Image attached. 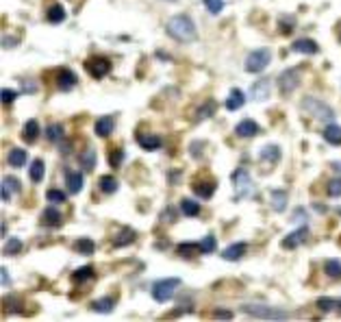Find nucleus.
<instances>
[{
    "label": "nucleus",
    "mask_w": 341,
    "mask_h": 322,
    "mask_svg": "<svg viewBox=\"0 0 341 322\" xmlns=\"http://www.w3.org/2000/svg\"><path fill=\"white\" fill-rule=\"evenodd\" d=\"M165 28H167V35H170L172 39L181 41V44H191V41L198 37V31H196L194 20H191L189 15H185V13L170 17Z\"/></svg>",
    "instance_id": "1"
},
{
    "label": "nucleus",
    "mask_w": 341,
    "mask_h": 322,
    "mask_svg": "<svg viewBox=\"0 0 341 322\" xmlns=\"http://www.w3.org/2000/svg\"><path fill=\"white\" fill-rule=\"evenodd\" d=\"M302 111H307L309 116H313L315 120H324V122H333L335 120V109L328 103L313 96H307L302 100Z\"/></svg>",
    "instance_id": "2"
},
{
    "label": "nucleus",
    "mask_w": 341,
    "mask_h": 322,
    "mask_svg": "<svg viewBox=\"0 0 341 322\" xmlns=\"http://www.w3.org/2000/svg\"><path fill=\"white\" fill-rule=\"evenodd\" d=\"M181 288V279H161V281H157L152 285V298L157 303H170L172 298H174V294H176V290Z\"/></svg>",
    "instance_id": "3"
},
{
    "label": "nucleus",
    "mask_w": 341,
    "mask_h": 322,
    "mask_svg": "<svg viewBox=\"0 0 341 322\" xmlns=\"http://www.w3.org/2000/svg\"><path fill=\"white\" fill-rule=\"evenodd\" d=\"M232 183H235V200L237 202L254 194V185H252V178H250L248 170L237 168L232 172Z\"/></svg>",
    "instance_id": "4"
},
{
    "label": "nucleus",
    "mask_w": 341,
    "mask_h": 322,
    "mask_svg": "<svg viewBox=\"0 0 341 322\" xmlns=\"http://www.w3.org/2000/svg\"><path fill=\"white\" fill-rule=\"evenodd\" d=\"M272 61V52L267 48H256L252 50L250 55L246 57V63H243V68H246V72H252V74H259L263 70L270 65Z\"/></svg>",
    "instance_id": "5"
},
{
    "label": "nucleus",
    "mask_w": 341,
    "mask_h": 322,
    "mask_svg": "<svg viewBox=\"0 0 341 322\" xmlns=\"http://www.w3.org/2000/svg\"><path fill=\"white\" fill-rule=\"evenodd\" d=\"M243 314L252 316V318H261V320H285L287 318V312L267 307V305H243Z\"/></svg>",
    "instance_id": "6"
},
{
    "label": "nucleus",
    "mask_w": 341,
    "mask_h": 322,
    "mask_svg": "<svg viewBox=\"0 0 341 322\" xmlns=\"http://www.w3.org/2000/svg\"><path fill=\"white\" fill-rule=\"evenodd\" d=\"M298 85H300V70H298V68H287V70L280 72V76H278L280 94L289 96V94H294V89Z\"/></svg>",
    "instance_id": "7"
},
{
    "label": "nucleus",
    "mask_w": 341,
    "mask_h": 322,
    "mask_svg": "<svg viewBox=\"0 0 341 322\" xmlns=\"http://www.w3.org/2000/svg\"><path fill=\"white\" fill-rule=\"evenodd\" d=\"M85 68H87V72L92 74L94 79H103V76L109 74L111 61L107 57H92V59H87Z\"/></svg>",
    "instance_id": "8"
},
{
    "label": "nucleus",
    "mask_w": 341,
    "mask_h": 322,
    "mask_svg": "<svg viewBox=\"0 0 341 322\" xmlns=\"http://www.w3.org/2000/svg\"><path fill=\"white\" fill-rule=\"evenodd\" d=\"M191 189H194V194L200 196V198H211L215 192V181L213 178H194Z\"/></svg>",
    "instance_id": "9"
},
{
    "label": "nucleus",
    "mask_w": 341,
    "mask_h": 322,
    "mask_svg": "<svg viewBox=\"0 0 341 322\" xmlns=\"http://www.w3.org/2000/svg\"><path fill=\"white\" fill-rule=\"evenodd\" d=\"M76 85V74L72 72L70 68H61L57 72V87L61 89V92H70L72 87Z\"/></svg>",
    "instance_id": "10"
},
{
    "label": "nucleus",
    "mask_w": 341,
    "mask_h": 322,
    "mask_svg": "<svg viewBox=\"0 0 341 322\" xmlns=\"http://www.w3.org/2000/svg\"><path fill=\"white\" fill-rule=\"evenodd\" d=\"M246 250H248V244L246 242H237V244H230L228 248H224L222 257L226 261H237V259H241L243 255H246Z\"/></svg>",
    "instance_id": "11"
},
{
    "label": "nucleus",
    "mask_w": 341,
    "mask_h": 322,
    "mask_svg": "<svg viewBox=\"0 0 341 322\" xmlns=\"http://www.w3.org/2000/svg\"><path fill=\"white\" fill-rule=\"evenodd\" d=\"M307 235H309V229L307 226H302V229H298V231H294V233H289L283 240V248H296V246H300V244L307 240Z\"/></svg>",
    "instance_id": "12"
},
{
    "label": "nucleus",
    "mask_w": 341,
    "mask_h": 322,
    "mask_svg": "<svg viewBox=\"0 0 341 322\" xmlns=\"http://www.w3.org/2000/svg\"><path fill=\"white\" fill-rule=\"evenodd\" d=\"M113 129H115V120H113L111 116H105V118H98L94 124V131H96V135H100V137H107V135H111L113 133Z\"/></svg>",
    "instance_id": "13"
},
{
    "label": "nucleus",
    "mask_w": 341,
    "mask_h": 322,
    "mask_svg": "<svg viewBox=\"0 0 341 322\" xmlns=\"http://www.w3.org/2000/svg\"><path fill=\"white\" fill-rule=\"evenodd\" d=\"M235 133H237V137H254L256 133H259V124L246 118V120H241L235 127Z\"/></svg>",
    "instance_id": "14"
},
{
    "label": "nucleus",
    "mask_w": 341,
    "mask_h": 322,
    "mask_svg": "<svg viewBox=\"0 0 341 322\" xmlns=\"http://www.w3.org/2000/svg\"><path fill=\"white\" fill-rule=\"evenodd\" d=\"M26 161H28V155H26V151H22V148H11L7 155V163L11 168H22Z\"/></svg>",
    "instance_id": "15"
},
{
    "label": "nucleus",
    "mask_w": 341,
    "mask_h": 322,
    "mask_svg": "<svg viewBox=\"0 0 341 322\" xmlns=\"http://www.w3.org/2000/svg\"><path fill=\"white\" fill-rule=\"evenodd\" d=\"M243 103H246V94L241 92V89H232L228 94V98H226V109L228 111H237L241 109Z\"/></svg>",
    "instance_id": "16"
},
{
    "label": "nucleus",
    "mask_w": 341,
    "mask_h": 322,
    "mask_svg": "<svg viewBox=\"0 0 341 322\" xmlns=\"http://www.w3.org/2000/svg\"><path fill=\"white\" fill-rule=\"evenodd\" d=\"M250 96H252L254 100H265L267 96H270V81H265V79L256 81L252 85V89H250Z\"/></svg>",
    "instance_id": "17"
},
{
    "label": "nucleus",
    "mask_w": 341,
    "mask_h": 322,
    "mask_svg": "<svg viewBox=\"0 0 341 322\" xmlns=\"http://www.w3.org/2000/svg\"><path fill=\"white\" fill-rule=\"evenodd\" d=\"M137 144H139L143 151H157V148L161 146V137L159 135H152V133L137 135Z\"/></svg>",
    "instance_id": "18"
},
{
    "label": "nucleus",
    "mask_w": 341,
    "mask_h": 322,
    "mask_svg": "<svg viewBox=\"0 0 341 322\" xmlns=\"http://www.w3.org/2000/svg\"><path fill=\"white\" fill-rule=\"evenodd\" d=\"M294 50H296V52H304V55H315V52L320 50V46H318V41L304 37V39L294 41Z\"/></svg>",
    "instance_id": "19"
},
{
    "label": "nucleus",
    "mask_w": 341,
    "mask_h": 322,
    "mask_svg": "<svg viewBox=\"0 0 341 322\" xmlns=\"http://www.w3.org/2000/svg\"><path fill=\"white\" fill-rule=\"evenodd\" d=\"M324 140L328 142V144H333V146H341V127H337V124H328V127L324 129Z\"/></svg>",
    "instance_id": "20"
},
{
    "label": "nucleus",
    "mask_w": 341,
    "mask_h": 322,
    "mask_svg": "<svg viewBox=\"0 0 341 322\" xmlns=\"http://www.w3.org/2000/svg\"><path fill=\"white\" fill-rule=\"evenodd\" d=\"M41 224L44 226H59L61 224V213H59L55 207H48V209H44V213H41Z\"/></svg>",
    "instance_id": "21"
},
{
    "label": "nucleus",
    "mask_w": 341,
    "mask_h": 322,
    "mask_svg": "<svg viewBox=\"0 0 341 322\" xmlns=\"http://www.w3.org/2000/svg\"><path fill=\"white\" fill-rule=\"evenodd\" d=\"M46 17L50 24H61V22L65 20V9L61 7V4H50L46 11Z\"/></svg>",
    "instance_id": "22"
},
{
    "label": "nucleus",
    "mask_w": 341,
    "mask_h": 322,
    "mask_svg": "<svg viewBox=\"0 0 341 322\" xmlns=\"http://www.w3.org/2000/svg\"><path fill=\"white\" fill-rule=\"evenodd\" d=\"M280 159V148L276 144H270V146H263L261 148V161H267V163H276Z\"/></svg>",
    "instance_id": "23"
},
{
    "label": "nucleus",
    "mask_w": 341,
    "mask_h": 322,
    "mask_svg": "<svg viewBox=\"0 0 341 322\" xmlns=\"http://www.w3.org/2000/svg\"><path fill=\"white\" fill-rule=\"evenodd\" d=\"M272 209L283 213L287 209V192H283V189H274L272 192Z\"/></svg>",
    "instance_id": "24"
},
{
    "label": "nucleus",
    "mask_w": 341,
    "mask_h": 322,
    "mask_svg": "<svg viewBox=\"0 0 341 322\" xmlns=\"http://www.w3.org/2000/svg\"><path fill=\"white\" fill-rule=\"evenodd\" d=\"M65 183H68V189L72 194H79L83 189V174H81V172H68Z\"/></svg>",
    "instance_id": "25"
},
{
    "label": "nucleus",
    "mask_w": 341,
    "mask_h": 322,
    "mask_svg": "<svg viewBox=\"0 0 341 322\" xmlns=\"http://www.w3.org/2000/svg\"><path fill=\"white\" fill-rule=\"evenodd\" d=\"M113 305H115V296H105V298H100V301H94L92 303V309L94 312H100V314H109Z\"/></svg>",
    "instance_id": "26"
},
{
    "label": "nucleus",
    "mask_w": 341,
    "mask_h": 322,
    "mask_svg": "<svg viewBox=\"0 0 341 322\" xmlns=\"http://www.w3.org/2000/svg\"><path fill=\"white\" fill-rule=\"evenodd\" d=\"M37 137H39V122L37 120H28L26 124H24V140H26L28 144H33Z\"/></svg>",
    "instance_id": "27"
},
{
    "label": "nucleus",
    "mask_w": 341,
    "mask_h": 322,
    "mask_svg": "<svg viewBox=\"0 0 341 322\" xmlns=\"http://www.w3.org/2000/svg\"><path fill=\"white\" fill-rule=\"evenodd\" d=\"M176 253L181 255V257H194L196 253H202V250H200V244H196V242H183V244H178Z\"/></svg>",
    "instance_id": "28"
},
{
    "label": "nucleus",
    "mask_w": 341,
    "mask_h": 322,
    "mask_svg": "<svg viewBox=\"0 0 341 322\" xmlns=\"http://www.w3.org/2000/svg\"><path fill=\"white\" fill-rule=\"evenodd\" d=\"M44 172H46V165L41 159H35L31 163V168H28V174H31V181L33 183H39L41 178H44Z\"/></svg>",
    "instance_id": "29"
},
{
    "label": "nucleus",
    "mask_w": 341,
    "mask_h": 322,
    "mask_svg": "<svg viewBox=\"0 0 341 322\" xmlns=\"http://www.w3.org/2000/svg\"><path fill=\"white\" fill-rule=\"evenodd\" d=\"M181 211L185 213V216H189V218H196L200 213V205L196 200H189V198H183L181 200Z\"/></svg>",
    "instance_id": "30"
},
{
    "label": "nucleus",
    "mask_w": 341,
    "mask_h": 322,
    "mask_svg": "<svg viewBox=\"0 0 341 322\" xmlns=\"http://www.w3.org/2000/svg\"><path fill=\"white\" fill-rule=\"evenodd\" d=\"M324 272L331 279H341V261H337V259H326L324 261Z\"/></svg>",
    "instance_id": "31"
},
{
    "label": "nucleus",
    "mask_w": 341,
    "mask_h": 322,
    "mask_svg": "<svg viewBox=\"0 0 341 322\" xmlns=\"http://www.w3.org/2000/svg\"><path fill=\"white\" fill-rule=\"evenodd\" d=\"M74 248L79 250L81 255H92L94 253V248H96V244L89 240V237H79V240L74 242Z\"/></svg>",
    "instance_id": "32"
},
{
    "label": "nucleus",
    "mask_w": 341,
    "mask_h": 322,
    "mask_svg": "<svg viewBox=\"0 0 341 322\" xmlns=\"http://www.w3.org/2000/svg\"><path fill=\"white\" fill-rule=\"evenodd\" d=\"M98 185H100V192H105V194H113V192L117 189V181H115V176L105 174V176L98 181Z\"/></svg>",
    "instance_id": "33"
},
{
    "label": "nucleus",
    "mask_w": 341,
    "mask_h": 322,
    "mask_svg": "<svg viewBox=\"0 0 341 322\" xmlns=\"http://www.w3.org/2000/svg\"><path fill=\"white\" fill-rule=\"evenodd\" d=\"M130 242H135V231L133 229H122L115 240H113V246H124V244H130Z\"/></svg>",
    "instance_id": "34"
},
{
    "label": "nucleus",
    "mask_w": 341,
    "mask_h": 322,
    "mask_svg": "<svg viewBox=\"0 0 341 322\" xmlns=\"http://www.w3.org/2000/svg\"><path fill=\"white\" fill-rule=\"evenodd\" d=\"M81 165H83V168H85L87 172L94 170V165H96V153L92 151V148H87V151L81 153Z\"/></svg>",
    "instance_id": "35"
},
{
    "label": "nucleus",
    "mask_w": 341,
    "mask_h": 322,
    "mask_svg": "<svg viewBox=\"0 0 341 322\" xmlns=\"http://www.w3.org/2000/svg\"><path fill=\"white\" fill-rule=\"evenodd\" d=\"M72 279H74L76 283H83V281H87V279H94V268L92 266H83L72 274Z\"/></svg>",
    "instance_id": "36"
},
{
    "label": "nucleus",
    "mask_w": 341,
    "mask_h": 322,
    "mask_svg": "<svg viewBox=\"0 0 341 322\" xmlns=\"http://www.w3.org/2000/svg\"><path fill=\"white\" fill-rule=\"evenodd\" d=\"M46 137H48L50 142H61V140H63V127H61V124H55V122H52L50 127L46 129Z\"/></svg>",
    "instance_id": "37"
},
{
    "label": "nucleus",
    "mask_w": 341,
    "mask_h": 322,
    "mask_svg": "<svg viewBox=\"0 0 341 322\" xmlns=\"http://www.w3.org/2000/svg\"><path fill=\"white\" fill-rule=\"evenodd\" d=\"M326 192H328V196H333V198H339L341 196V176H335L328 181Z\"/></svg>",
    "instance_id": "38"
},
{
    "label": "nucleus",
    "mask_w": 341,
    "mask_h": 322,
    "mask_svg": "<svg viewBox=\"0 0 341 322\" xmlns=\"http://www.w3.org/2000/svg\"><path fill=\"white\" fill-rule=\"evenodd\" d=\"M213 113H215V100H207V103L198 109V116H196V120H205V118L213 116Z\"/></svg>",
    "instance_id": "39"
},
{
    "label": "nucleus",
    "mask_w": 341,
    "mask_h": 322,
    "mask_svg": "<svg viewBox=\"0 0 341 322\" xmlns=\"http://www.w3.org/2000/svg\"><path fill=\"white\" fill-rule=\"evenodd\" d=\"M22 250V240L17 237H9L7 244H4V255H17Z\"/></svg>",
    "instance_id": "40"
},
{
    "label": "nucleus",
    "mask_w": 341,
    "mask_h": 322,
    "mask_svg": "<svg viewBox=\"0 0 341 322\" xmlns=\"http://www.w3.org/2000/svg\"><path fill=\"white\" fill-rule=\"evenodd\" d=\"M124 161V151H119V148H113V151H109V163L111 168H119Z\"/></svg>",
    "instance_id": "41"
},
{
    "label": "nucleus",
    "mask_w": 341,
    "mask_h": 322,
    "mask_svg": "<svg viewBox=\"0 0 341 322\" xmlns=\"http://www.w3.org/2000/svg\"><path fill=\"white\" fill-rule=\"evenodd\" d=\"M215 248H218V242H215L213 235H207L205 240L200 242V250H202V253H213Z\"/></svg>",
    "instance_id": "42"
},
{
    "label": "nucleus",
    "mask_w": 341,
    "mask_h": 322,
    "mask_svg": "<svg viewBox=\"0 0 341 322\" xmlns=\"http://www.w3.org/2000/svg\"><path fill=\"white\" fill-rule=\"evenodd\" d=\"M205 7L209 9V13L218 15L224 9V0H205Z\"/></svg>",
    "instance_id": "43"
},
{
    "label": "nucleus",
    "mask_w": 341,
    "mask_h": 322,
    "mask_svg": "<svg viewBox=\"0 0 341 322\" xmlns=\"http://www.w3.org/2000/svg\"><path fill=\"white\" fill-rule=\"evenodd\" d=\"M318 307L322 309V312H333V309L339 307V301H333V298H320Z\"/></svg>",
    "instance_id": "44"
},
{
    "label": "nucleus",
    "mask_w": 341,
    "mask_h": 322,
    "mask_svg": "<svg viewBox=\"0 0 341 322\" xmlns=\"http://www.w3.org/2000/svg\"><path fill=\"white\" fill-rule=\"evenodd\" d=\"M46 198L50 200V202H65V194L61 192V189H48Z\"/></svg>",
    "instance_id": "45"
},
{
    "label": "nucleus",
    "mask_w": 341,
    "mask_h": 322,
    "mask_svg": "<svg viewBox=\"0 0 341 322\" xmlns=\"http://www.w3.org/2000/svg\"><path fill=\"white\" fill-rule=\"evenodd\" d=\"M2 183L11 189V192H20V189H22L20 181H17V178H13V176H4V178H2Z\"/></svg>",
    "instance_id": "46"
},
{
    "label": "nucleus",
    "mask_w": 341,
    "mask_h": 322,
    "mask_svg": "<svg viewBox=\"0 0 341 322\" xmlns=\"http://www.w3.org/2000/svg\"><path fill=\"white\" fill-rule=\"evenodd\" d=\"M15 96H17V94L13 92V89H2V103H4V105L13 103V100H15Z\"/></svg>",
    "instance_id": "47"
},
{
    "label": "nucleus",
    "mask_w": 341,
    "mask_h": 322,
    "mask_svg": "<svg viewBox=\"0 0 341 322\" xmlns=\"http://www.w3.org/2000/svg\"><path fill=\"white\" fill-rule=\"evenodd\" d=\"M291 31H294V24H291V22H285V24H283V20H280V33L289 35Z\"/></svg>",
    "instance_id": "48"
},
{
    "label": "nucleus",
    "mask_w": 341,
    "mask_h": 322,
    "mask_svg": "<svg viewBox=\"0 0 341 322\" xmlns=\"http://www.w3.org/2000/svg\"><path fill=\"white\" fill-rule=\"evenodd\" d=\"M0 196H2V202H7L11 198V189L4 185V183H2V192H0Z\"/></svg>",
    "instance_id": "49"
},
{
    "label": "nucleus",
    "mask_w": 341,
    "mask_h": 322,
    "mask_svg": "<svg viewBox=\"0 0 341 322\" xmlns=\"http://www.w3.org/2000/svg\"><path fill=\"white\" fill-rule=\"evenodd\" d=\"M213 318H232V312H222V309H218V312L213 314Z\"/></svg>",
    "instance_id": "50"
},
{
    "label": "nucleus",
    "mask_w": 341,
    "mask_h": 322,
    "mask_svg": "<svg viewBox=\"0 0 341 322\" xmlns=\"http://www.w3.org/2000/svg\"><path fill=\"white\" fill-rule=\"evenodd\" d=\"M24 83V92H35V83H28V81H22Z\"/></svg>",
    "instance_id": "51"
},
{
    "label": "nucleus",
    "mask_w": 341,
    "mask_h": 322,
    "mask_svg": "<svg viewBox=\"0 0 341 322\" xmlns=\"http://www.w3.org/2000/svg\"><path fill=\"white\" fill-rule=\"evenodd\" d=\"M2 285H11V279H9V274L4 268H2Z\"/></svg>",
    "instance_id": "52"
},
{
    "label": "nucleus",
    "mask_w": 341,
    "mask_h": 322,
    "mask_svg": "<svg viewBox=\"0 0 341 322\" xmlns=\"http://www.w3.org/2000/svg\"><path fill=\"white\" fill-rule=\"evenodd\" d=\"M333 168H335V172H337V174H341V161H337V163H333Z\"/></svg>",
    "instance_id": "53"
},
{
    "label": "nucleus",
    "mask_w": 341,
    "mask_h": 322,
    "mask_svg": "<svg viewBox=\"0 0 341 322\" xmlns=\"http://www.w3.org/2000/svg\"><path fill=\"white\" fill-rule=\"evenodd\" d=\"M339 41H341V28H339Z\"/></svg>",
    "instance_id": "54"
}]
</instances>
